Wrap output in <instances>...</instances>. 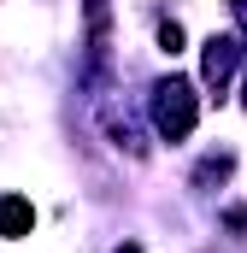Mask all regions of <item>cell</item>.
<instances>
[{"label": "cell", "mask_w": 247, "mask_h": 253, "mask_svg": "<svg viewBox=\"0 0 247 253\" xmlns=\"http://www.w3.org/2000/svg\"><path fill=\"white\" fill-rule=\"evenodd\" d=\"M159 47L177 59V53H183V24H159Z\"/></svg>", "instance_id": "277c9868"}, {"label": "cell", "mask_w": 247, "mask_h": 253, "mask_svg": "<svg viewBox=\"0 0 247 253\" xmlns=\"http://www.w3.org/2000/svg\"><path fill=\"white\" fill-rule=\"evenodd\" d=\"M194 118H200L194 83H183V77H165V83H159V100H153V124H159V135H165V141H188Z\"/></svg>", "instance_id": "6da1fadb"}, {"label": "cell", "mask_w": 247, "mask_h": 253, "mask_svg": "<svg viewBox=\"0 0 247 253\" xmlns=\"http://www.w3.org/2000/svg\"><path fill=\"white\" fill-rule=\"evenodd\" d=\"M236 59H242V42H236V36H212V42H206V65H200V71H206V83H212V88H224V83H230V71H236Z\"/></svg>", "instance_id": "7a4b0ae2"}, {"label": "cell", "mask_w": 247, "mask_h": 253, "mask_svg": "<svg viewBox=\"0 0 247 253\" xmlns=\"http://www.w3.org/2000/svg\"><path fill=\"white\" fill-rule=\"evenodd\" d=\"M242 100H247V94H242Z\"/></svg>", "instance_id": "52a82bcc"}, {"label": "cell", "mask_w": 247, "mask_h": 253, "mask_svg": "<svg viewBox=\"0 0 247 253\" xmlns=\"http://www.w3.org/2000/svg\"><path fill=\"white\" fill-rule=\"evenodd\" d=\"M236 24H242V36H247V0H236Z\"/></svg>", "instance_id": "5b68a950"}, {"label": "cell", "mask_w": 247, "mask_h": 253, "mask_svg": "<svg viewBox=\"0 0 247 253\" xmlns=\"http://www.w3.org/2000/svg\"><path fill=\"white\" fill-rule=\"evenodd\" d=\"M118 253H141V248H135V242H124V248H118Z\"/></svg>", "instance_id": "8992f818"}, {"label": "cell", "mask_w": 247, "mask_h": 253, "mask_svg": "<svg viewBox=\"0 0 247 253\" xmlns=\"http://www.w3.org/2000/svg\"><path fill=\"white\" fill-rule=\"evenodd\" d=\"M36 230V206L24 200V194H0V236H30Z\"/></svg>", "instance_id": "3957f363"}]
</instances>
